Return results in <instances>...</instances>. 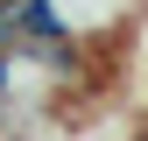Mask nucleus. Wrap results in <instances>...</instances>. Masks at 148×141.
Listing matches in <instances>:
<instances>
[{
    "instance_id": "2",
    "label": "nucleus",
    "mask_w": 148,
    "mask_h": 141,
    "mask_svg": "<svg viewBox=\"0 0 148 141\" xmlns=\"http://www.w3.org/2000/svg\"><path fill=\"white\" fill-rule=\"evenodd\" d=\"M141 141H148V134H141Z\"/></svg>"
},
{
    "instance_id": "1",
    "label": "nucleus",
    "mask_w": 148,
    "mask_h": 141,
    "mask_svg": "<svg viewBox=\"0 0 148 141\" xmlns=\"http://www.w3.org/2000/svg\"><path fill=\"white\" fill-rule=\"evenodd\" d=\"M35 7H42L49 35H64V42H78V49H106V42H120V35L141 21L148 0H35Z\"/></svg>"
}]
</instances>
